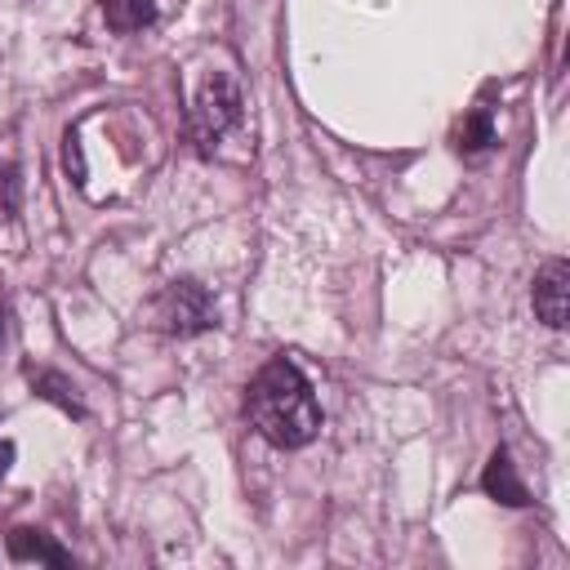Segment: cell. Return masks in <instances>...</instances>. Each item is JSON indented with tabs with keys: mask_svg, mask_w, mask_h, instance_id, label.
Wrapping results in <instances>:
<instances>
[{
	"mask_svg": "<svg viewBox=\"0 0 570 570\" xmlns=\"http://www.w3.org/2000/svg\"><path fill=\"white\" fill-rule=\"evenodd\" d=\"M245 419L276 450H303L321 432V401L289 356H272L245 383Z\"/></svg>",
	"mask_w": 570,
	"mask_h": 570,
	"instance_id": "1",
	"label": "cell"
},
{
	"mask_svg": "<svg viewBox=\"0 0 570 570\" xmlns=\"http://www.w3.org/2000/svg\"><path fill=\"white\" fill-rule=\"evenodd\" d=\"M151 325L169 338H196L218 325V303L200 281L178 276L151 298Z\"/></svg>",
	"mask_w": 570,
	"mask_h": 570,
	"instance_id": "2",
	"label": "cell"
},
{
	"mask_svg": "<svg viewBox=\"0 0 570 570\" xmlns=\"http://www.w3.org/2000/svg\"><path fill=\"white\" fill-rule=\"evenodd\" d=\"M240 111H245V102H240L236 80L223 76V71H209V76L200 80V89H196L191 111H187V134H191L196 151L209 156V151L218 147V138L240 125Z\"/></svg>",
	"mask_w": 570,
	"mask_h": 570,
	"instance_id": "3",
	"label": "cell"
},
{
	"mask_svg": "<svg viewBox=\"0 0 570 570\" xmlns=\"http://www.w3.org/2000/svg\"><path fill=\"white\" fill-rule=\"evenodd\" d=\"M534 316L548 325V330H566V316H570V263L566 258H548L534 276Z\"/></svg>",
	"mask_w": 570,
	"mask_h": 570,
	"instance_id": "4",
	"label": "cell"
},
{
	"mask_svg": "<svg viewBox=\"0 0 570 570\" xmlns=\"http://www.w3.org/2000/svg\"><path fill=\"white\" fill-rule=\"evenodd\" d=\"M22 379L31 383V392H36L40 401L58 405L62 414H71V419H85V414H89V410H85V401H80V392H76V383H71L67 374L45 370V365H22Z\"/></svg>",
	"mask_w": 570,
	"mask_h": 570,
	"instance_id": "5",
	"label": "cell"
},
{
	"mask_svg": "<svg viewBox=\"0 0 570 570\" xmlns=\"http://www.w3.org/2000/svg\"><path fill=\"white\" fill-rule=\"evenodd\" d=\"M481 490H485L490 499L508 503V508H525V503H530V490H525V481L517 476V463H512V454H508L503 445L490 454V463H485V472H481Z\"/></svg>",
	"mask_w": 570,
	"mask_h": 570,
	"instance_id": "6",
	"label": "cell"
},
{
	"mask_svg": "<svg viewBox=\"0 0 570 570\" xmlns=\"http://www.w3.org/2000/svg\"><path fill=\"white\" fill-rule=\"evenodd\" d=\"M4 552L9 561H45V566H71V552L62 543H53L45 530H31V525H13L4 534Z\"/></svg>",
	"mask_w": 570,
	"mask_h": 570,
	"instance_id": "7",
	"label": "cell"
},
{
	"mask_svg": "<svg viewBox=\"0 0 570 570\" xmlns=\"http://www.w3.org/2000/svg\"><path fill=\"white\" fill-rule=\"evenodd\" d=\"M494 142H499V134H494L490 107H472V111L454 125V151H459V156H481V151H490Z\"/></svg>",
	"mask_w": 570,
	"mask_h": 570,
	"instance_id": "8",
	"label": "cell"
},
{
	"mask_svg": "<svg viewBox=\"0 0 570 570\" xmlns=\"http://www.w3.org/2000/svg\"><path fill=\"white\" fill-rule=\"evenodd\" d=\"M102 18L111 31L134 36V31L151 27L160 18V9H156V0H102Z\"/></svg>",
	"mask_w": 570,
	"mask_h": 570,
	"instance_id": "9",
	"label": "cell"
},
{
	"mask_svg": "<svg viewBox=\"0 0 570 570\" xmlns=\"http://www.w3.org/2000/svg\"><path fill=\"white\" fill-rule=\"evenodd\" d=\"M22 209V169L13 160H0V232L18 218Z\"/></svg>",
	"mask_w": 570,
	"mask_h": 570,
	"instance_id": "10",
	"label": "cell"
},
{
	"mask_svg": "<svg viewBox=\"0 0 570 570\" xmlns=\"http://www.w3.org/2000/svg\"><path fill=\"white\" fill-rule=\"evenodd\" d=\"M9 463H13V441H0V481H4Z\"/></svg>",
	"mask_w": 570,
	"mask_h": 570,
	"instance_id": "11",
	"label": "cell"
},
{
	"mask_svg": "<svg viewBox=\"0 0 570 570\" xmlns=\"http://www.w3.org/2000/svg\"><path fill=\"white\" fill-rule=\"evenodd\" d=\"M0 343H4V312H0Z\"/></svg>",
	"mask_w": 570,
	"mask_h": 570,
	"instance_id": "12",
	"label": "cell"
}]
</instances>
